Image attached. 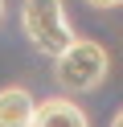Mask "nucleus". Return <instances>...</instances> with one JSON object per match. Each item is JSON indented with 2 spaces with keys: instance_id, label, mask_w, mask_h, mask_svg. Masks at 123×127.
<instances>
[{
  "instance_id": "1",
  "label": "nucleus",
  "mask_w": 123,
  "mask_h": 127,
  "mask_svg": "<svg viewBox=\"0 0 123 127\" xmlns=\"http://www.w3.org/2000/svg\"><path fill=\"white\" fill-rule=\"evenodd\" d=\"M107 74H111V53H107V45L94 41V37H82V33L53 58V82H57V90H66V94L98 90V86L107 82Z\"/></svg>"
},
{
  "instance_id": "2",
  "label": "nucleus",
  "mask_w": 123,
  "mask_h": 127,
  "mask_svg": "<svg viewBox=\"0 0 123 127\" xmlns=\"http://www.w3.org/2000/svg\"><path fill=\"white\" fill-rule=\"evenodd\" d=\"M21 33L29 37V45L41 58L53 62L78 37V29H74V21H70L62 0H21Z\"/></svg>"
},
{
  "instance_id": "3",
  "label": "nucleus",
  "mask_w": 123,
  "mask_h": 127,
  "mask_svg": "<svg viewBox=\"0 0 123 127\" xmlns=\"http://www.w3.org/2000/svg\"><path fill=\"white\" fill-rule=\"evenodd\" d=\"M29 127H90V115L66 94H49V98H37Z\"/></svg>"
},
{
  "instance_id": "4",
  "label": "nucleus",
  "mask_w": 123,
  "mask_h": 127,
  "mask_svg": "<svg viewBox=\"0 0 123 127\" xmlns=\"http://www.w3.org/2000/svg\"><path fill=\"white\" fill-rule=\"evenodd\" d=\"M37 98H33L29 86H0V127H29Z\"/></svg>"
},
{
  "instance_id": "5",
  "label": "nucleus",
  "mask_w": 123,
  "mask_h": 127,
  "mask_svg": "<svg viewBox=\"0 0 123 127\" xmlns=\"http://www.w3.org/2000/svg\"><path fill=\"white\" fill-rule=\"evenodd\" d=\"M86 8H123V0H82Z\"/></svg>"
},
{
  "instance_id": "6",
  "label": "nucleus",
  "mask_w": 123,
  "mask_h": 127,
  "mask_svg": "<svg viewBox=\"0 0 123 127\" xmlns=\"http://www.w3.org/2000/svg\"><path fill=\"white\" fill-rule=\"evenodd\" d=\"M107 127H123V107H119V111L111 115V123H107Z\"/></svg>"
},
{
  "instance_id": "7",
  "label": "nucleus",
  "mask_w": 123,
  "mask_h": 127,
  "mask_svg": "<svg viewBox=\"0 0 123 127\" xmlns=\"http://www.w3.org/2000/svg\"><path fill=\"white\" fill-rule=\"evenodd\" d=\"M0 21H4V0H0Z\"/></svg>"
}]
</instances>
